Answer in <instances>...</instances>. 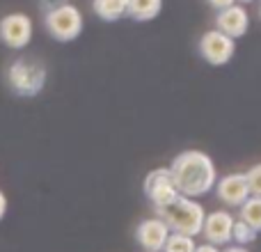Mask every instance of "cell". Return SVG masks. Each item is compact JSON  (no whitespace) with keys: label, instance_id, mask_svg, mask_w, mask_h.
Returning <instances> with one entry per match:
<instances>
[{"label":"cell","instance_id":"cell-1","mask_svg":"<svg viewBox=\"0 0 261 252\" xmlns=\"http://www.w3.org/2000/svg\"><path fill=\"white\" fill-rule=\"evenodd\" d=\"M167 170H170L176 193L184 195V197L195 199L216 188L218 181L216 163L211 161L208 154L199 152V149L181 152L179 156H174V161H172V165Z\"/></svg>","mask_w":261,"mask_h":252},{"label":"cell","instance_id":"cell-2","mask_svg":"<svg viewBox=\"0 0 261 252\" xmlns=\"http://www.w3.org/2000/svg\"><path fill=\"white\" fill-rule=\"evenodd\" d=\"M156 218H161L163 222L167 225V230L172 234H184L195 239L197 234H202V225H204V218H206V211L199 202L190 197H179L165 209H156Z\"/></svg>","mask_w":261,"mask_h":252},{"label":"cell","instance_id":"cell-3","mask_svg":"<svg viewBox=\"0 0 261 252\" xmlns=\"http://www.w3.org/2000/svg\"><path fill=\"white\" fill-rule=\"evenodd\" d=\"M44 26L48 30V35L58 41H73L81 37L83 32V14L78 7L69 3L55 5L46 12Z\"/></svg>","mask_w":261,"mask_h":252},{"label":"cell","instance_id":"cell-4","mask_svg":"<svg viewBox=\"0 0 261 252\" xmlns=\"http://www.w3.org/2000/svg\"><path fill=\"white\" fill-rule=\"evenodd\" d=\"M7 83L14 94L18 96H37L46 85V69L30 60H16L7 69Z\"/></svg>","mask_w":261,"mask_h":252},{"label":"cell","instance_id":"cell-5","mask_svg":"<svg viewBox=\"0 0 261 252\" xmlns=\"http://www.w3.org/2000/svg\"><path fill=\"white\" fill-rule=\"evenodd\" d=\"M236 53V41L231 37L222 35L220 30H208L199 39V55L213 67L227 64Z\"/></svg>","mask_w":261,"mask_h":252},{"label":"cell","instance_id":"cell-6","mask_svg":"<svg viewBox=\"0 0 261 252\" xmlns=\"http://www.w3.org/2000/svg\"><path fill=\"white\" fill-rule=\"evenodd\" d=\"M144 195L153 204V209H165L179 197L167 167H156V170L149 172L147 179H144Z\"/></svg>","mask_w":261,"mask_h":252},{"label":"cell","instance_id":"cell-7","mask_svg":"<svg viewBox=\"0 0 261 252\" xmlns=\"http://www.w3.org/2000/svg\"><path fill=\"white\" fill-rule=\"evenodd\" d=\"M32 39V18L28 14L14 12L0 18V41L9 48H23Z\"/></svg>","mask_w":261,"mask_h":252},{"label":"cell","instance_id":"cell-8","mask_svg":"<svg viewBox=\"0 0 261 252\" xmlns=\"http://www.w3.org/2000/svg\"><path fill=\"white\" fill-rule=\"evenodd\" d=\"M234 220L229 211H211L206 213L202 225V236L208 245H229L231 243V230H234Z\"/></svg>","mask_w":261,"mask_h":252},{"label":"cell","instance_id":"cell-9","mask_svg":"<svg viewBox=\"0 0 261 252\" xmlns=\"http://www.w3.org/2000/svg\"><path fill=\"white\" fill-rule=\"evenodd\" d=\"M170 234L172 232L167 230V225L161 218H147V220H142L138 225V230H135V239H138L140 248L144 252H161Z\"/></svg>","mask_w":261,"mask_h":252},{"label":"cell","instance_id":"cell-10","mask_svg":"<svg viewBox=\"0 0 261 252\" xmlns=\"http://www.w3.org/2000/svg\"><path fill=\"white\" fill-rule=\"evenodd\" d=\"M216 195L222 204H227V207H241V204L250 197L245 174L234 172V174H227V177H222V179H218L216 181Z\"/></svg>","mask_w":261,"mask_h":252},{"label":"cell","instance_id":"cell-11","mask_svg":"<svg viewBox=\"0 0 261 252\" xmlns=\"http://www.w3.org/2000/svg\"><path fill=\"white\" fill-rule=\"evenodd\" d=\"M248 28H250V16L245 12V7H241V5H231V7L216 14V30H220L222 35L231 37V39L248 35Z\"/></svg>","mask_w":261,"mask_h":252},{"label":"cell","instance_id":"cell-12","mask_svg":"<svg viewBox=\"0 0 261 252\" xmlns=\"http://www.w3.org/2000/svg\"><path fill=\"white\" fill-rule=\"evenodd\" d=\"M163 0H126V14L133 21H151L161 14Z\"/></svg>","mask_w":261,"mask_h":252},{"label":"cell","instance_id":"cell-13","mask_svg":"<svg viewBox=\"0 0 261 252\" xmlns=\"http://www.w3.org/2000/svg\"><path fill=\"white\" fill-rule=\"evenodd\" d=\"M92 9L101 21H119L126 14V0H92Z\"/></svg>","mask_w":261,"mask_h":252},{"label":"cell","instance_id":"cell-14","mask_svg":"<svg viewBox=\"0 0 261 252\" xmlns=\"http://www.w3.org/2000/svg\"><path fill=\"white\" fill-rule=\"evenodd\" d=\"M239 220L252 227L254 232H261V197H248L239 207Z\"/></svg>","mask_w":261,"mask_h":252},{"label":"cell","instance_id":"cell-15","mask_svg":"<svg viewBox=\"0 0 261 252\" xmlns=\"http://www.w3.org/2000/svg\"><path fill=\"white\" fill-rule=\"evenodd\" d=\"M195 239L190 236H184V234H170L163 245L161 252H195Z\"/></svg>","mask_w":261,"mask_h":252},{"label":"cell","instance_id":"cell-16","mask_svg":"<svg viewBox=\"0 0 261 252\" xmlns=\"http://www.w3.org/2000/svg\"><path fill=\"white\" fill-rule=\"evenodd\" d=\"M254 241H257V232H254L252 227H248L245 222L234 220V230H231V243L245 248V245L254 243Z\"/></svg>","mask_w":261,"mask_h":252},{"label":"cell","instance_id":"cell-17","mask_svg":"<svg viewBox=\"0 0 261 252\" xmlns=\"http://www.w3.org/2000/svg\"><path fill=\"white\" fill-rule=\"evenodd\" d=\"M245 181H248L250 197H261V163L252 165L245 172Z\"/></svg>","mask_w":261,"mask_h":252},{"label":"cell","instance_id":"cell-18","mask_svg":"<svg viewBox=\"0 0 261 252\" xmlns=\"http://www.w3.org/2000/svg\"><path fill=\"white\" fill-rule=\"evenodd\" d=\"M208 5H211L213 9H218V12H222V9L231 7V5H236V0H206Z\"/></svg>","mask_w":261,"mask_h":252},{"label":"cell","instance_id":"cell-19","mask_svg":"<svg viewBox=\"0 0 261 252\" xmlns=\"http://www.w3.org/2000/svg\"><path fill=\"white\" fill-rule=\"evenodd\" d=\"M5 213H7V195L0 190V220L5 218Z\"/></svg>","mask_w":261,"mask_h":252},{"label":"cell","instance_id":"cell-20","mask_svg":"<svg viewBox=\"0 0 261 252\" xmlns=\"http://www.w3.org/2000/svg\"><path fill=\"white\" fill-rule=\"evenodd\" d=\"M195 252H220L216 248V245H208V243H202V245H197L195 248Z\"/></svg>","mask_w":261,"mask_h":252},{"label":"cell","instance_id":"cell-21","mask_svg":"<svg viewBox=\"0 0 261 252\" xmlns=\"http://www.w3.org/2000/svg\"><path fill=\"white\" fill-rule=\"evenodd\" d=\"M222 252H250L248 248H241V245H229V248H225Z\"/></svg>","mask_w":261,"mask_h":252},{"label":"cell","instance_id":"cell-22","mask_svg":"<svg viewBox=\"0 0 261 252\" xmlns=\"http://www.w3.org/2000/svg\"><path fill=\"white\" fill-rule=\"evenodd\" d=\"M241 3H252V0H241Z\"/></svg>","mask_w":261,"mask_h":252},{"label":"cell","instance_id":"cell-23","mask_svg":"<svg viewBox=\"0 0 261 252\" xmlns=\"http://www.w3.org/2000/svg\"><path fill=\"white\" fill-rule=\"evenodd\" d=\"M259 14H261V12H259Z\"/></svg>","mask_w":261,"mask_h":252}]
</instances>
